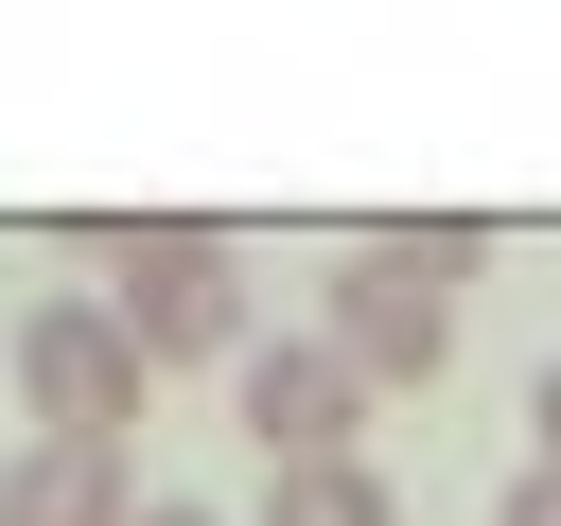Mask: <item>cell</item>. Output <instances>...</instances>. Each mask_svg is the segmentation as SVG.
<instances>
[{"mask_svg":"<svg viewBox=\"0 0 561 526\" xmlns=\"http://www.w3.org/2000/svg\"><path fill=\"white\" fill-rule=\"evenodd\" d=\"M508 526H561V473H543V456L508 473Z\"/></svg>","mask_w":561,"mask_h":526,"instance_id":"obj_7","label":"cell"},{"mask_svg":"<svg viewBox=\"0 0 561 526\" xmlns=\"http://www.w3.org/2000/svg\"><path fill=\"white\" fill-rule=\"evenodd\" d=\"M263 526H403V491L368 456H316V473H263Z\"/></svg>","mask_w":561,"mask_h":526,"instance_id":"obj_6","label":"cell"},{"mask_svg":"<svg viewBox=\"0 0 561 526\" xmlns=\"http://www.w3.org/2000/svg\"><path fill=\"white\" fill-rule=\"evenodd\" d=\"M140 333L105 316V298H35L18 316V403H35V438H105L123 456V421H140Z\"/></svg>","mask_w":561,"mask_h":526,"instance_id":"obj_3","label":"cell"},{"mask_svg":"<svg viewBox=\"0 0 561 526\" xmlns=\"http://www.w3.org/2000/svg\"><path fill=\"white\" fill-rule=\"evenodd\" d=\"M351 438H368V386L333 368V333L245 351V456H263V473H316V456H351Z\"/></svg>","mask_w":561,"mask_h":526,"instance_id":"obj_4","label":"cell"},{"mask_svg":"<svg viewBox=\"0 0 561 526\" xmlns=\"http://www.w3.org/2000/svg\"><path fill=\"white\" fill-rule=\"evenodd\" d=\"M0 526H140V491H123L105 438H18L0 456Z\"/></svg>","mask_w":561,"mask_h":526,"instance_id":"obj_5","label":"cell"},{"mask_svg":"<svg viewBox=\"0 0 561 526\" xmlns=\"http://www.w3.org/2000/svg\"><path fill=\"white\" fill-rule=\"evenodd\" d=\"M456 263H473V228H368L333 263V368L351 386H438L456 368Z\"/></svg>","mask_w":561,"mask_h":526,"instance_id":"obj_1","label":"cell"},{"mask_svg":"<svg viewBox=\"0 0 561 526\" xmlns=\"http://www.w3.org/2000/svg\"><path fill=\"white\" fill-rule=\"evenodd\" d=\"M526 438H543V473H561V368H543V386H526Z\"/></svg>","mask_w":561,"mask_h":526,"instance_id":"obj_8","label":"cell"},{"mask_svg":"<svg viewBox=\"0 0 561 526\" xmlns=\"http://www.w3.org/2000/svg\"><path fill=\"white\" fill-rule=\"evenodd\" d=\"M140 526H228V508H193V491H140Z\"/></svg>","mask_w":561,"mask_h":526,"instance_id":"obj_9","label":"cell"},{"mask_svg":"<svg viewBox=\"0 0 561 526\" xmlns=\"http://www.w3.org/2000/svg\"><path fill=\"white\" fill-rule=\"evenodd\" d=\"M88 263H105V316L140 333V368L245 351V263H228V228H140V210H105Z\"/></svg>","mask_w":561,"mask_h":526,"instance_id":"obj_2","label":"cell"}]
</instances>
